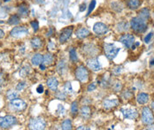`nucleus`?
Segmentation results:
<instances>
[{"label":"nucleus","mask_w":154,"mask_h":130,"mask_svg":"<svg viewBox=\"0 0 154 130\" xmlns=\"http://www.w3.org/2000/svg\"><path fill=\"white\" fill-rule=\"evenodd\" d=\"M130 26L134 31L137 33L144 32L147 29V24L144 20L140 17H135L131 20Z\"/></svg>","instance_id":"f257e3e1"},{"label":"nucleus","mask_w":154,"mask_h":130,"mask_svg":"<svg viewBox=\"0 0 154 130\" xmlns=\"http://www.w3.org/2000/svg\"><path fill=\"white\" fill-rule=\"evenodd\" d=\"M16 124H17V119L12 115L0 117V128H9Z\"/></svg>","instance_id":"f03ea898"},{"label":"nucleus","mask_w":154,"mask_h":130,"mask_svg":"<svg viewBox=\"0 0 154 130\" xmlns=\"http://www.w3.org/2000/svg\"><path fill=\"white\" fill-rule=\"evenodd\" d=\"M9 106H10V109L14 112H22L26 109L27 104L22 99L15 98V99L11 100Z\"/></svg>","instance_id":"7ed1b4c3"},{"label":"nucleus","mask_w":154,"mask_h":130,"mask_svg":"<svg viewBox=\"0 0 154 130\" xmlns=\"http://www.w3.org/2000/svg\"><path fill=\"white\" fill-rule=\"evenodd\" d=\"M29 127L30 129H45L46 127V122L43 118H34V119H30Z\"/></svg>","instance_id":"20e7f679"},{"label":"nucleus","mask_w":154,"mask_h":130,"mask_svg":"<svg viewBox=\"0 0 154 130\" xmlns=\"http://www.w3.org/2000/svg\"><path fill=\"white\" fill-rule=\"evenodd\" d=\"M105 53L106 56L110 60H112L113 59H115V57L118 55V53L120 52V48L116 47L113 44H105Z\"/></svg>","instance_id":"39448f33"},{"label":"nucleus","mask_w":154,"mask_h":130,"mask_svg":"<svg viewBox=\"0 0 154 130\" xmlns=\"http://www.w3.org/2000/svg\"><path fill=\"white\" fill-rule=\"evenodd\" d=\"M142 121L145 125H151L154 122V117L152 112L150 108L144 107L142 111Z\"/></svg>","instance_id":"423d86ee"},{"label":"nucleus","mask_w":154,"mask_h":130,"mask_svg":"<svg viewBox=\"0 0 154 130\" xmlns=\"http://www.w3.org/2000/svg\"><path fill=\"white\" fill-rule=\"evenodd\" d=\"M75 76L81 82H86L89 79V72L84 66L81 65L77 67L75 71Z\"/></svg>","instance_id":"0eeeda50"},{"label":"nucleus","mask_w":154,"mask_h":130,"mask_svg":"<svg viewBox=\"0 0 154 130\" xmlns=\"http://www.w3.org/2000/svg\"><path fill=\"white\" fill-rule=\"evenodd\" d=\"M120 42L123 44L124 46H126L127 48H135L134 44H135V37L134 35H130V34H126L123 35L121 38H120Z\"/></svg>","instance_id":"6e6552de"},{"label":"nucleus","mask_w":154,"mask_h":130,"mask_svg":"<svg viewBox=\"0 0 154 130\" xmlns=\"http://www.w3.org/2000/svg\"><path fill=\"white\" fill-rule=\"evenodd\" d=\"M28 34H29V29L26 27H16V28H14L10 32L11 36L15 37V38L23 37L27 35Z\"/></svg>","instance_id":"1a4fd4ad"},{"label":"nucleus","mask_w":154,"mask_h":130,"mask_svg":"<svg viewBox=\"0 0 154 130\" xmlns=\"http://www.w3.org/2000/svg\"><path fill=\"white\" fill-rule=\"evenodd\" d=\"M121 112L123 114L125 119H136L138 117V113L134 108H122Z\"/></svg>","instance_id":"9d476101"},{"label":"nucleus","mask_w":154,"mask_h":130,"mask_svg":"<svg viewBox=\"0 0 154 130\" xmlns=\"http://www.w3.org/2000/svg\"><path fill=\"white\" fill-rule=\"evenodd\" d=\"M93 31L96 33L97 35H105V34H106L108 32V27L106 24H104L102 22H97V23H96L94 25Z\"/></svg>","instance_id":"9b49d317"},{"label":"nucleus","mask_w":154,"mask_h":130,"mask_svg":"<svg viewBox=\"0 0 154 130\" xmlns=\"http://www.w3.org/2000/svg\"><path fill=\"white\" fill-rule=\"evenodd\" d=\"M73 29H74V27H72V26L64 29L62 30L61 34H60V43L66 42L70 38V36H71V35L73 33Z\"/></svg>","instance_id":"f8f14e48"},{"label":"nucleus","mask_w":154,"mask_h":130,"mask_svg":"<svg viewBox=\"0 0 154 130\" xmlns=\"http://www.w3.org/2000/svg\"><path fill=\"white\" fill-rule=\"evenodd\" d=\"M88 66L93 70L95 72H97V71H100L101 68H102V65L100 64V62L98 61V59H94L91 60H89L88 61Z\"/></svg>","instance_id":"ddd939ff"},{"label":"nucleus","mask_w":154,"mask_h":130,"mask_svg":"<svg viewBox=\"0 0 154 130\" xmlns=\"http://www.w3.org/2000/svg\"><path fill=\"white\" fill-rule=\"evenodd\" d=\"M47 86L48 88L52 90V91H56L57 89H58V86H59V81L58 80L55 78V77H51V78H49L46 81Z\"/></svg>","instance_id":"4468645a"},{"label":"nucleus","mask_w":154,"mask_h":130,"mask_svg":"<svg viewBox=\"0 0 154 130\" xmlns=\"http://www.w3.org/2000/svg\"><path fill=\"white\" fill-rule=\"evenodd\" d=\"M43 60H44V57L39 53H35L31 59V63L35 66H38L43 63Z\"/></svg>","instance_id":"2eb2a0df"},{"label":"nucleus","mask_w":154,"mask_h":130,"mask_svg":"<svg viewBox=\"0 0 154 130\" xmlns=\"http://www.w3.org/2000/svg\"><path fill=\"white\" fill-rule=\"evenodd\" d=\"M118 105V100L116 99H106L103 102V106L106 109H111Z\"/></svg>","instance_id":"dca6fc26"},{"label":"nucleus","mask_w":154,"mask_h":130,"mask_svg":"<svg viewBox=\"0 0 154 130\" xmlns=\"http://www.w3.org/2000/svg\"><path fill=\"white\" fill-rule=\"evenodd\" d=\"M31 45L35 49H39L43 46V40L39 37H34L31 40Z\"/></svg>","instance_id":"f3484780"},{"label":"nucleus","mask_w":154,"mask_h":130,"mask_svg":"<svg viewBox=\"0 0 154 130\" xmlns=\"http://www.w3.org/2000/svg\"><path fill=\"white\" fill-rule=\"evenodd\" d=\"M89 35H90V31L84 28H81L76 31V37H78L79 39H83L87 37Z\"/></svg>","instance_id":"a211bd4d"},{"label":"nucleus","mask_w":154,"mask_h":130,"mask_svg":"<svg viewBox=\"0 0 154 130\" xmlns=\"http://www.w3.org/2000/svg\"><path fill=\"white\" fill-rule=\"evenodd\" d=\"M149 100V96L146 93H139L138 96L137 97V101L140 104H144L148 102Z\"/></svg>","instance_id":"6ab92c4d"},{"label":"nucleus","mask_w":154,"mask_h":130,"mask_svg":"<svg viewBox=\"0 0 154 130\" xmlns=\"http://www.w3.org/2000/svg\"><path fill=\"white\" fill-rule=\"evenodd\" d=\"M127 5L128 8H130L131 10H137L141 5V1L140 0H128Z\"/></svg>","instance_id":"aec40b11"},{"label":"nucleus","mask_w":154,"mask_h":130,"mask_svg":"<svg viewBox=\"0 0 154 130\" xmlns=\"http://www.w3.org/2000/svg\"><path fill=\"white\" fill-rule=\"evenodd\" d=\"M138 17L146 20L150 18V10L148 8H143L138 13Z\"/></svg>","instance_id":"412c9836"},{"label":"nucleus","mask_w":154,"mask_h":130,"mask_svg":"<svg viewBox=\"0 0 154 130\" xmlns=\"http://www.w3.org/2000/svg\"><path fill=\"white\" fill-rule=\"evenodd\" d=\"M53 62V56L51 53H48L46 55L44 56V60H43V64L45 65H51Z\"/></svg>","instance_id":"4be33fe9"},{"label":"nucleus","mask_w":154,"mask_h":130,"mask_svg":"<svg viewBox=\"0 0 154 130\" xmlns=\"http://www.w3.org/2000/svg\"><path fill=\"white\" fill-rule=\"evenodd\" d=\"M81 115L84 118H89L91 115V109L89 106H82L81 109Z\"/></svg>","instance_id":"5701e85b"},{"label":"nucleus","mask_w":154,"mask_h":130,"mask_svg":"<svg viewBox=\"0 0 154 130\" xmlns=\"http://www.w3.org/2000/svg\"><path fill=\"white\" fill-rule=\"evenodd\" d=\"M18 13H19V14H20V16H27V15L29 14V8H28L27 6H25V5H21V6L19 8Z\"/></svg>","instance_id":"b1692460"},{"label":"nucleus","mask_w":154,"mask_h":130,"mask_svg":"<svg viewBox=\"0 0 154 130\" xmlns=\"http://www.w3.org/2000/svg\"><path fill=\"white\" fill-rule=\"evenodd\" d=\"M117 29L120 32H123V31H127L128 29V24L126 22H121L117 25Z\"/></svg>","instance_id":"393cba45"},{"label":"nucleus","mask_w":154,"mask_h":130,"mask_svg":"<svg viewBox=\"0 0 154 130\" xmlns=\"http://www.w3.org/2000/svg\"><path fill=\"white\" fill-rule=\"evenodd\" d=\"M19 22H20V17L18 16V15H16V14L12 15L9 18V20H8V23L11 24V25H16Z\"/></svg>","instance_id":"a878e982"},{"label":"nucleus","mask_w":154,"mask_h":130,"mask_svg":"<svg viewBox=\"0 0 154 130\" xmlns=\"http://www.w3.org/2000/svg\"><path fill=\"white\" fill-rule=\"evenodd\" d=\"M61 126H62V129H65V130L72 129V123H71V120H70V119H66V120H64Z\"/></svg>","instance_id":"bb28decb"},{"label":"nucleus","mask_w":154,"mask_h":130,"mask_svg":"<svg viewBox=\"0 0 154 130\" xmlns=\"http://www.w3.org/2000/svg\"><path fill=\"white\" fill-rule=\"evenodd\" d=\"M57 69H58V72L60 74H63L66 69V63L64 61H60L59 64H58V66H57Z\"/></svg>","instance_id":"cd10ccee"},{"label":"nucleus","mask_w":154,"mask_h":130,"mask_svg":"<svg viewBox=\"0 0 154 130\" xmlns=\"http://www.w3.org/2000/svg\"><path fill=\"white\" fill-rule=\"evenodd\" d=\"M18 97V92H16L14 90H9L7 93H6V98H8L9 100H13V99H15Z\"/></svg>","instance_id":"c85d7f7f"},{"label":"nucleus","mask_w":154,"mask_h":130,"mask_svg":"<svg viewBox=\"0 0 154 130\" xmlns=\"http://www.w3.org/2000/svg\"><path fill=\"white\" fill-rule=\"evenodd\" d=\"M71 112L73 114H76L78 112V104H77L76 101L73 102L72 103V105H71Z\"/></svg>","instance_id":"c756f323"},{"label":"nucleus","mask_w":154,"mask_h":130,"mask_svg":"<svg viewBox=\"0 0 154 130\" xmlns=\"http://www.w3.org/2000/svg\"><path fill=\"white\" fill-rule=\"evenodd\" d=\"M65 92L66 93H73V88L70 82H66L65 85Z\"/></svg>","instance_id":"7c9ffc66"},{"label":"nucleus","mask_w":154,"mask_h":130,"mask_svg":"<svg viewBox=\"0 0 154 130\" xmlns=\"http://www.w3.org/2000/svg\"><path fill=\"white\" fill-rule=\"evenodd\" d=\"M70 59L73 60V61H76L77 60V55H76V51H75V49H72L70 50Z\"/></svg>","instance_id":"2f4dec72"},{"label":"nucleus","mask_w":154,"mask_h":130,"mask_svg":"<svg viewBox=\"0 0 154 130\" xmlns=\"http://www.w3.org/2000/svg\"><path fill=\"white\" fill-rule=\"evenodd\" d=\"M95 6H96V0H92V1L91 2V4H90V6H89V10H88L87 15H90V14H91L93 9L95 8Z\"/></svg>","instance_id":"473e14b6"},{"label":"nucleus","mask_w":154,"mask_h":130,"mask_svg":"<svg viewBox=\"0 0 154 130\" xmlns=\"http://www.w3.org/2000/svg\"><path fill=\"white\" fill-rule=\"evenodd\" d=\"M122 89V84L121 83V82H116L114 85H113V89L115 90V91H120L121 89Z\"/></svg>","instance_id":"72a5a7b5"},{"label":"nucleus","mask_w":154,"mask_h":130,"mask_svg":"<svg viewBox=\"0 0 154 130\" xmlns=\"http://www.w3.org/2000/svg\"><path fill=\"white\" fill-rule=\"evenodd\" d=\"M31 26H32V28H33V29L35 30V31H37V29H38V28H39V24H38V21L37 20H33V21H31Z\"/></svg>","instance_id":"f704fd0d"},{"label":"nucleus","mask_w":154,"mask_h":130,"mask_svg":"<svg viewBox=\"0 0 154 130\" xmlns=\"http://www.w3.org/2000/svg\"><path fill=\"white\" fill-rule=\"evenodd\" d=\"M57 98L59 99H62V100H65L66 98V92H63V91H60L57 94Z\"/></svg>","instance_id":"c9c22d12"},{"label":"nucleus","mask_w":154,"mask_h":130,"mask_svg":"<svg viewBox=\"0 0 154 130\" xmlns=\"http://www.w3.org/2000/svg\"><path fill=\"white\" fill-rule=\"evenodd\" d=\"M25 87H26V83H25V82H20V83L17 85L16 89H17V90H22Z\"/></svg>","instance_id":"e433bc0d"},{"label":"nucleus","mask_w":154,"mask_h":130,"mask_svg":"<svg viewBox=\"0 0 154 130\" xmlns=\"http://www.w3.org/2000/svg\"><path fill=\"white\" fill-rule=\"evenodd\" d=\"M132 96H133V94H132L129 90L126 91L123 94V98H125V99H129V98H132Z\"/></svg>","instance_id":"4c0bfd02"},{"label":"nucleus","mask_w":154,"mask_h":130,"mask_svg":"<svg viewBox=\"0 0 154 130\" xmlns=\"http://www.w3.org/2000/svg\"><path fill=\"white\" fill-rule=\"evenodd\" d=\"M57 112L60 114V115H64V114H65V108L63 107V105L59 104V106H58V111H57Z\"/></svg>","instance_id":"58836bf2"},{"label":"nucleus","mask_w":154,"mask_h":130,"mask_svg":"<svg viewBox=\"0 0 154 130\" xmlns=\"http://www.w3.org/2000/svg\"><path fill=\"white\" fill-rule=\"evenodd\" d=\"M96 87H97V84L95 82H93V83L89 85V87H88L87 89H88V91H92V90H94L96 89Z\"/></svg>","instance_id":"ea45409f"},{"label":"nucleus","mask_w":154,"mask_h":130,"mask_svg":"<svg viewBox=\"0 0 154 130\" xmlns=\"http://www.w3.org/2000/svg\"><path fill=\"white\" fill-rule=\"evenodd\" d=\"M112 72H113V74H119L122 73V67H121V66H117V67H115V68L112 70Z\"/></svg>","instance_id":"a19ab883"},{"label":"nucleus","mask_w":154,"mask_h":130,"mask_svg":"<svg viewBox=\"0 0 154 130\" xmlns=\"http://www.w3.org/2000/svg\"><path fill=\"white\" fill-rule=\"evenodd\" d=\"M152 35H153V34H152V33H150V34L144 38V42H145V43H149V42L151 41L152 37Z\"/></svg>","instance_id":"79ce46f5"},{"label":"nucleus","mask_w":154,"mask_h":130,"mask_svg":"<svg viewBox=\"0 0 154 130\" xmlns=\"http://www.w3.org/2000/svg\"><path fill=\"white\" fill-rule=\"evenodd\" d=\"M26 68H27V67L23 68V69H22V70L20 71V74H21L22 76H26V75H27V74H29V71H27V70H26Z\"/></svg>","instance_id":"37998d69"},{"label":"nucleus","mask_w":154,"mask_h":130,"mask_svg":"<svg viewBox=\"0 0 154 130\" xmlns=\"http://www.w3.org/2000/svg\"><path fill=\"white\" fill-rule=\"evenodd\" d=\"M36 91H37L39 94L43 93V92H44V87H43L42 85H39V86L37 87V89H36Z\"/></svg>","instance_id":"c03bdc74"},{"label":"nucleus","mask_w":154,"mask_h":130,"mask_svg":"<svg viewBox=\"0 0 154 130\" xmlns=\"http://www.w3.org/2000/svg\"><path fill=\"white\" fill-rule=\"evenodd\" d=\"M85 8H86V5H85V4H82V5H81V7H80V11H81V12H83V11L85 10Z\"/></svg>","instance_id":"a18cd8bd"},{"label":"nucleus","mask_w":154,"mask_h":130,"mask_svg":"<svg viewBox=\"0 0 154 130\" xmlns=\"http://www.w3.org/2000/svg\"><path fill=\"white\" fill-rule=\"evenodd\" d=\"M4 36H5V32H4L2 29H0V39H1V38H3Z\"/></svg>","instance_id":"49530a36"},{"label":"nucleus","mask_w":154,"mask_h":130,"mask_svg":"<svg viewBox=\"0 0 154 130\" xmlns=\"http://www.w3.org/2000/svg\"><path fill=\"white\" fill-rule=\"evenodd\" d=\"M40 68H41V70H45V65L42 63V65H40Z\"/></svg>","instance_id":"de8ad7c7"},{"label":"nucleus","mask_w":154,"mask_h":130,"mask_svg":"<svg viewBox=\"0 0 154 130\" xmlns=\"http://www.w3.org/2000/svg\"><path fill=\"white\" fill-rule=\"evenodd\" d=\"M77 129H78V130H80V129H89V128H85V127H80V128H78Z\"/></svg>","instance_id":"09e8293b"},{"label":"nucleus","mask_w":154,"mask_h":130,"mask_svg":"<svg viewBox=\"0 0 154 130\" xmlns=\"http://www.w3.org/2000/svg\"><path fill=\"white\" fill-rule=\"evenodd\" d=\"M3 82V77H2V74H0V83H2Z\"/></svg>","instance_id":"8fccbe9b"},{"label":"nucleus","mask_w":154,"mask_h":130,"mask_svg":"<svg viewBox=\"0 0 154 130\" xmlns=\"http://www.w3.org/2000/svg\"><path fill=\"white\" fill-rule=\"evenodd\" d=\"M152 111H153L154 113V102L153 103H152Z\"/></svg>","instance_id":"3c124183"},{"label":"nucleus","mask_w":154,"mask_h":130,"mask_svg":"<svg viewBox=\"0 0 154 130\" xmlns=\"http://www.w3.org/2000/svg\"><path fill=\"white\" fill-rule=\"evenodd\" d=\"M151 64H152V65H154V59H153V60H152V61H151Z\"/></svg>","instance_id":"603ef678"},{"label":"nucleus","mask_w":154,"mask_h":130,"mask_svg":"<svg viewBox=\"0 0 154 130\" xmlns=\"http://www.w3.org/2000/svg\"><path fill=\"white\" fill-rule=\"evenodd\" d=\"M4 1H5V2H8V1H10V0H4Z\"/></svg>","instance_id":"864d4df0"},{"label":"nucleus","mask_w":154,"mask_h":130,"mask_svg":"<svg viewBox=\"0 0 154 130\" xmlns=\"http://www.w3.org/2000/svg\"><path fill=\"white\" fill-rule=\"evenodd\" d=\"M1 90H2V89H1V87H0V93H1Z\"/></svg>","instance_id":"5fc2aeb1"},{"label":"nucleus","mask_w":154,"mask_h":130,"mask_svg":"<svg viewBox=\"0 0 154 130\" xmlns=\"http://www.w3.org/2000/svg\"><path fill=\"white\" fill-rule=\"evenodd\" d=\"M0 23H3V21H1V20H0Z\"/></svg>","instance_id":"6e6d98bb"},{"label":"nucleus","mask_w":154,"mask_h":130,"mask_svg":"<svg viewBox=\"0 0 154 130\" xmlns=\"http://www.w3.org/2000/svg\"><path fill=\"white\" fill-rule=\"evenodd\" d=\"M0 107H1V103H0Z\"/></svg>","instance_id":"4d7b16f0"}]
</instances>
